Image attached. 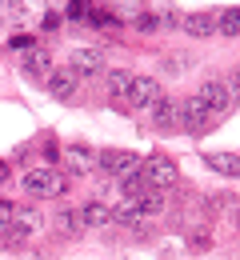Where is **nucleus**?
<instances>
[{
	"mask_svg": "<svg viewBox=\"0 0 240 260\" xmlns=\"http://www.w3.org/2000/svg\"><path fill=\"white\" fill-rule=\"evenodd\" d=\"M20 188H24V196H32V200L64 196L68 192V176L56 172V168H48V164H36V168H28V172L20 176Z\"/></svg>",
	"mask_w": 240,
	"mask_h": 260,
	"instance_id": "f257e3e1",
	"label": "nucleus"
},
{
	"mask_svg": "<svg viewBox=\"0 0 240 260\" xmlns=\"http://www.w3.org/2000/svg\"><path fill=\"white\" fill-rule=\"evenodd\" d=\"M152 124L160 132H184V100L160 96L152 104Z\"/></svg>",
	"mask_w": 240,
	"mask_h": 260,
	"instance_id": "f03ea898",
	"label": "nucleus"
},
{
	"mask_svg": "<svg viewBox=\"0 0 240 260\" xmlns=\"http://www.w3.org/2000/svg\"><path fill=\"white\" fill-rule=\"evenodd\" d=\"M144 168V180H148V188H156V192H164V188H172L176 184V160H168V156H152L148 164H140Z\"/></svg>",
	"mask_w": 240,
	"mask_h": 260,
	"instance_id": "7ed1b4c3",
	"label": "nucleus"
},
{
	"mask_svg": "<svg viewBox=\"0 0 240 260\" xmlns=\"http://www.w3.org/2000/svg\"><path fill=\"white\" fill-rule=\"evenodd\" d=\"M64 168H68L72 176H88V172L100 168V152L88 148V144H68L64 148Z\"/></svg>",
	"mask_w": 240,
	"mask_h": 260,
	"instance_id": "20e7f679",
	"label": "nucleus"
},
{
	"mask_svg": "<svg viewBox=\"0 0 240 260\" xmlns=\"http://www.w3.org/2000/svg\"><path fill=\"white\" fill-rule=\"evenodd\" d=\"M100 168H104V176L124 180L128 172H136V168H140V160L132 156V152H124V148H104V152H100Z\"/></svg>",
	"mask_w": 240,
	"mask_h": 260,
	"instance_id": "39448f33",
	"label": "nucleus"
},
{
	"mask_svg": "<svg viewBox=\"0 0 240 260\" xmlns=\"http://www.w3.org/2000/svg\"><path fill=\"white\" fill-rule=\"evenodd\" d=\"M196 96L208 104V112H212V116H220V112H228V108H232V96H228L224 80H216V76L200 80V92H196Z\"/></svg>",
	"mask_w": 240,
	"mask_h": 260,
	"instance_id": "423d86ee",
	"label": "nucleus"
},
{
	"mask_svg": "<svg viewBox=\"0 0 240 260\" xmlns=\"http://www.w3.org/2000/svg\"><path fill=\"white\" fill-rule=\"evenodd\" d=\"M128 104L132 108H152L156 100H160V84L152 80V76H132V84H128Z\"/></svg>",
	"mask_w": 240,
	"mask_h": 260,
	"instance_id": "0eeeda50",
	"label": "nucleus"
},
{
	"mask_svg": "<svg viewBox=\"0 0 240 260\" xmlns=\"http://www.w3.org/2000/svg\"><path fill=\"white\" fill-rule=\"evenodd\" d=\"M44 84H48V92L56 100H72L76 88H80V76H76L72 68H52V72L44 76Z\"/></svg>",
	"mask_w": 240,
	"mask_h": 260,
	"instance_id": "6e6552de",
	"label": "nucleus"
},
{
	"mask_svg": "<svg viewBox=\"0 0 240 260\" xmlns=\"http://www.w3.org/2000/svg\"><path fill=\"white\" fill-rule=\"evenodd\" d=\"M68 68L76 72V76H100L104 72V56L96 52V48H76L68 56Z\"/></svg>",
	"mask_w": 240,
	"mask_h": 260,
	"instance_id": "1a4fd4ad",
	"label": "nucleus"
},
{
	"mask_svg": "<svg viewBox=\"0 0 240 260\" xmlns=\"http://www.w3.org/2000/svg\"><path fill=\"white\" fill-rule=\"evenodd\" d=\"M208 120H212V112H208L204 100H200V96H184V132H192V136H196Z\"/></svg>",
	"mask_w": 240,
	"mask_h": 260,
	"instance_id": "9d476101",
	"label": "nucleus"
},
{
	"mask_svg": "<svg viewBox=\"0 0 240 260\" xmlns=\"http://www.w3.org/2000/svg\"><path fill=\"white\" fill-rule=\"evenodd\" d=\"M180 28L188 36H216V12H188V16H180Z\"/></svg>",
	"mask_w": 240,
	"mask_h": 260,
	"instance_id": "9b49d317",
	"label": "nucleus"
},
{
	"mask_svg": "<svg viewBox=\"0 0 240 260\" xmlns=\"http://www.w3.org/2000/svg\"><path fill=\"white\" fill-rule=\"evenodd\" d=\"M80 224H84V228H104V224H112V208H108V204H100V200H88V204L80 208Z\"/></svg>",
	"mask_w": 240,
	"mask_h": 260,
	"instance_id": "f8f14e48",
	"label": "nucleus"
},
{
	"mask_svg": "<svg viewBox=\"0 0 240 260\" xmlns=\"http://www.w3.org/2000/svg\"><path fill=\"white\" fill-rule=\"evenodd\" d=\"M128 84H132V72H124V68H112V72L104 76V92H108L112 100L128 96Z\"/></svg>",
	"mask_w": 240,
	"mask_h": 260,
	"instance_id": "ddd939ff",
	"label": "nucleus"
},
{
	"mask_svg": "<svg viewBox=\"0 0 240 260\" xmlns=\"http://www.w3.org/2000/svg\"><path fill=\"white\" fill-rule=\"evenodd\" d=\"M204 164L212 172H220V176H240V156L236 152H212V156H204Z\"/></svg>",
	"mask_w": 240,
	"mask_h": 260,
	"instance_id": "4468645a",
	"label": "nucleus"
},
{
	"mask_svg": "<svg viewBox=\"0 0 240 260\" xmlns=\"http://www.w3.org/2000/svg\"><path fill=\"white\" fill-rule=\"evenodd\" d=\"M140 220H144V212H140V200H124L120 208H112V224H128V228H136Z\"/></svg>",
	"mask_w": 240,
	"mask_h": 260,
	"instance_id": "2eb2a0df",
	"label": "nucleus"
},
{
	"mask_svg": "<svg viewBox=\"0 0 240 260\" xmlns=\"http://www.w3.org/2000/svg\"><path fill=\"white\" fill-rule=\"evenodd\" d=\"M216 36H240V8L216 12Z\"/></svg>",
	"mask_w": 240,
	"mask_h": 260,
	"instance_id": "dca6fc26",
	"label": "nucleus"
},
{
	"mask_svg": "<svg viewBox=\"0 0 240 260\" xmlns=\"http://www.w3.org/2000/svg\"><path fill=\"white\" fill-rule=\"evenodd\" d=\"M164 204H168V196L156 192V188H148V192L140 196V212H144V216H156V212H164Z\"/></svg>",
	"mask_w": 240,
	"mask_h": 260,
	"instance_id": "f3484780",
	"label": "nucleus"
},
{
	"mask_svg": "<svg viewBox=\"0 0 240 260\" xmlns=\"http://www.w3.org/2000/svg\"><path fill=\"white\" fill-rule=\"evenodd\" d=\"M24 68H28L32 76H48V72H52V64H48V52H40V48H32V52L24 56Z\"/></svg>",
	"mask_w": 240,
	"mask_h": 260,
	"instance_id": "a211bd4d",
	"label": "nucleus"
},
{
	"mask_svg": "<svg viewBox=\"0 0 240 260\" xmlns=\"http://www.w3.org/2000/svg\"><path fill=\"white\" fill-rule=\"evenodd\" d=\"M56 228H60L64 236H76V232H80V212H72V208L56 212Z\"/></svg>",
	"mask_w": 240,
	"mask_h": 260,
	"instance_id": "6ab92c4d",
	"label": "nucleus"
},
{
	"mask_svg": "<svg viewBox=\"0 0 240 260\" xmlns=\"http://www.w3.org/2000/svg\"><path fill=\"white\" fill-rule=\"evenodd\" d=\"M188 64H192V60H188V56H180V52H172V56H164V60H160V68H164V72H172V76L188 72Z\"/></svg>",
	"mask_w": 240,
	"mask_h": 260,
	"instance_id": "aec40b11",
	"label": "nucleus"
},
{
	"mask_svg": "<svg viewBox=\"0 0 240 260\" xmlns=\"http://www.w3.org/2000/svg\"><path fill=\"white\" fill-rule=\"evenodd\" d=\"M116 12L128 16V20H136L140 12H144V4H140V0H116Z\"/></svg>",
	"mask_w": 240,
	"mask_h": 260,
	"instance_id": "412c9836",
	"label": "nucleus"
},
{
	"mask_svg": "<svg viewBox=\"0 0 240 260\" xmlns=\"http://www.w3.org/2000/svg\"><path fill=\"white\" fill-rule=\"evenodd\" d=\"M224 88H228V96H232V104H240V68H232V72L224 76Z\"/></svg>",
	"mask_w": 240,
	"mask_h": 260,
	"instance_id": "4be33fe9",
	"label": "nucleus"
},
{
	"mask_svg": "<svg viewBox=\"0 0 240 260\" xmlns=\"http://www.w3.org/2000/svg\"><path fill=\"white\" fill-rule=\"evenodd\" d=\"M68 16H72V20H84V16H88V0H72V4H68Z\"/></svg>",
	"mask_w": 240,
	"mask_h": 260,
	"instance_id": "5701e85b",
	"label": "nucleus"
},
{
	"mask_svg": "<svg viewBox=\"0 0 240 260\" xmlns=\"http://www.w3.org/2000/svg\"><path fill=\"white\" fill-rule=\"evenodd\" d=\"M8 44H12V48H32V36H24V32H20V36H12Z\"/></svg>",
	"mask_w": 240,
	"mask_h": 260,
	"instance_id": "b1692460",
	"label": "nucleus"
},
{
	"mask_svg": "<svg viewBox=\"0 0 240 260\" xmlns=\"http://www.w3.org/2000/svg\"><path fill=\"white\" fill-rule=\"evenodd\" d=\"M8 172H12V168H8V164L0 160V184H4V180H8Z\"/></svg>",
	"mask_w": 240,
	"mask_h": 260,
	"instance_id": "393cba45",
	"label": "nucleus"
}]
</instances>
